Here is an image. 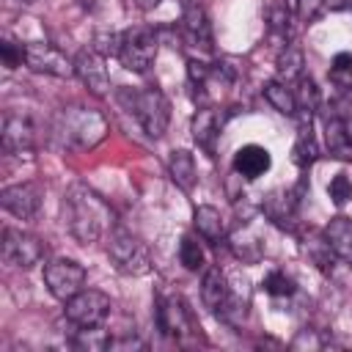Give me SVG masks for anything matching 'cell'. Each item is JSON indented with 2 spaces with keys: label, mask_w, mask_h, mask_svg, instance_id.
Segmentation results:
<instances>
[{
  "label": "cell",
  "mask_w": 352,
  "mask_h": 352,
  "mask_svg": "<svg viewBox=\"0 0 352 352\" xmlns=\"http://www.w3.org/2000/svg\"><path fill=\"white\" fill-rule=\"evenodd\" d=\"M157 327L162 330V336H170L176 341H187V336L192 333V316H190V308L184 305L182 297L170 294V297L157 302Z\"/></svg>",
  "instance_id": "30bf717a"
},
{
  "label": "cell",
  "mask_w": 352,
  "mask_h": 352,
  "mask_svg": "<svg viewBox=\"0 0 352 352\" xmlns=\"http://www.w3.org/2000/svg\"><path fill=\"white\" fill-rule=\"evenodd\" d=\"M121 38H124V33H116V30H99V33H94L91 50L99 52L102 58H118V52H121Z\"/></svg>",
  "instance_id": "f1b7e54d"
},
{
  "label": "cell",
  "mask_w": 352,
  "mask_h": 352,
  "mask_svg": "<svg viewBox=\"0 0 352 352\" xmlns=\"http://www.w3.org/2000/svg\"><path fill=\"white\" fill-rule=\"evenodd\" d=\"M157 47H160L157 30L148 28V25H135V28L124 30L118 60L129 72H146L154 63V58H157Z\"/></svg>",
  "instance_id": "5b68a950"
},
{
  "label": "cell",
  "mask_w": 352,
  "mask_h": 352,
  "mask_svg": "<svg viewBox=\"0 0 352 352\" xmlns=\"http://www.w3.org/2000/svg\"><path fill=\"white\" fill-rule=\"evenodd\" d=\"M192 226H195L198 236L206 239V242H220V236H223V217H220V212H217L214 206H209V204H204V206L195 209Z\"/></svg>",
  "instance_id": "44dd1931"
},
{
  "label": "cell",
  "mask_w": 352,
  "mask_h": 352,
  "mask_svg": "<svg viewBox=\"0 0 352 352\" xmlns=\"http://www.w3.org/2000/svg\"><path fill=\"white\" fill-rule=\"evenodd\" d=\"M330 72H349V74H352V52H338V55L333 58Z\"/></svg>",
  "instance_id": "8d00e7d4"
},
{
  "label": "cell",
  "mask_w": 352,
  "mask_h": 352,
  "mask_svg": "<svg viewBox=\"0 0 352 352\" xmlns=\"http://www.w3.org/2000/svg\"><path fill=\"white\" fill-rule=\"evenodd\" d=\"M182 33L192 47L201 50H212V25L206 11L198 3H184V14H182Z\"/></svg>",
  "instance_id": "5bb4252c"
},
{
  "label": "cell",
  "mask_w": 352,
  "mask_h": 352,
  "mask_svg": "<svg viewBox=\"0 0 352 352\" xmlns=\"http://www.w3.org/2000/svg\"><path fill=\"white\" fill-rule=\"evenodd\" d=\"M66 322L74 327H96L104 324L110 314V297L96 289H80L74 297L66 300Z\"/></svg>",
  "instance_id": "8992f818"
},
{
  "label": "cell",
  "mask_w": 352,
  "mask_h": 352,
  "mask_svg": "<svg viewBox=\"0 0 352 352\" xmlns=\"http://www.w3.org/2000/svg\"><path fill=\"white\" fill-rule=\"evenodd\" d=\"M324 140H327V148L333 157L338 160H352V132H349V124L341 121V118H327L324 124Z\"/></svg>",
  "instance_id": "ffe728a7"
},
{
  "label": "cell",
  "mask_w": 352,
  "mask_h": 352,
  "mask_svg": "<svg viewBox=\"0 0 352 352\" xmlns=\"http://www.w3.org/2000/svg\"><path fill=\"white\" fill-rule=\"evenodd\" d=\"M0 204L8 214L19 217V220H30L38 214L41 209V187L33 182H22V184H8L0 192Z\"/></svg>",
  "instance_id": "8fae6325"
},
{
  "label": "cell",
  "mask_w": 352,
  "mask_h": 352,
  "mask_svg": "<svg viewBox=\"0 0 352 352\" xmlns=\"http://www.w3.org/2000/svg\"><path fill=\"white\" fill-rule=\"evenodd\" d=\"M264 292L267 294H272V297H292L294 294V280L286 275V272H280V270H272V272H267L264 275Z\"/></svg>",
  "instance_id": "f546056e"
},
{
  "label": "cell",
  "mask_w": 352,
  "mask_h": 352,
  "mask_svg": "<svg viewBox=\"0 0 352 352\" xmlns=\"http://www.w3.org/2000/svg\"><path fill=\"white\" fill-rule=\"evenodd\" d=\"M294 99H297V113H300V118H311V116L316 113V107H319V88H316V82L302 74V77L297 80V94H294Z\"/></svg>",
  "instance_id": "83f0119b"
},
{
  "label": "cell",
  "mask_w": 352,
  "mask_h": 352,
  "mask_svg": "<svg viewBox=\"0 0 352 352\" xmlns=\"http://www.w3.org/2000/svg\"><path fill=\"white\" fill-rule=\"evenodd\" d=\"M179 261H182V267L190 270V272L204 270V264H206V253H204V245L198 242L195 234L182 236V242H179Z\"/></svg>",
  "instance_id": "4316f807"
},
{
  "label": "cell",
  "mask_w": 352,
  "mask_h": 352,
  "mask_svg": "<svg viewBox=\"0 0 352 352\" xmlns=\"http://www.w3.org/2000/svg\"><path fill=\"white\" fill-rule=\"evenodd\" d=\"M324 239H327V245H330L336 258L352 264V220L349 217H344V214L333 217L324 226Z\"/></svg>",
  "instance_id": "e0dca14e"
},
{
  "label": "cell",
  "mask_w": 352,
  "mask_h": 352,
  "mask_svg": "<svg viewBox=\"0 0 352 352\" xmlns=\"http://www.w3.org/2000/svg\"><path fill=\"white\" fill-rule=\"evenodd\" d=\"M36 146V124L25 113H6L3 118V148L8 154H28Z\"/></svg>",
  "instance_id": "7c38bea8"
},
{
  "label": "cell",
  "mask_w": 352,
  "mask_h": 352,
  "mask_svg": "<svg viewBox=\"0 0 352 352\" xmlns=\"http://www.w3.org/2000/svg\"><path fill=\"white\" fill-rule=\"evenodd\" d=\"M209 74H212V66L209 63H204V60H195V58H190L187 60V77H190V82L192 85H204L206 80H209Z\"/></svg>",
  "instance_id": "836d02e7"
},
{
  "label": "cell",
  "mask_w": 352,
  "mask_h": 352,
  "mask_svg": "<svg viewBox=\"0 0 352 352\" xmlns=\"http://www.w3.org/2000/svg\"><path fill=\"white\" fill-rule=\"evenodd\" d=\"M52 135L63 148L88 151L107 138V118L85 104H69L55 116Z\"/></svg>",
  "instance_id": "7a4b0ae2"
},
{
  "label": "cell",
  "mask_w": 352,
  "mask_h": 352,
  "mask_svg": "<svg viewBox=\"0 0 352 352\" xmlns=\"http://www.w3.org/2000/svg\"><path fill=\"white\" fill-rule=\"evenodd\" d=\"M349 132H352V121H349Z\"/></svg>",
  "instance_id": "f35d334b"
},
{
  "label": "cell",
  "mask_w": 352,
  "mask_h": 352,
  "mask_svg": "<svg viewBox=\"0 0 352 352\" xmlns=\"http://www.w3.org/2000/svg\"><path fill=\"white\" fill-rule=\"evenodd\" d=\"M292 154H294V162H297L300 168H305V165H311V162L316 160L319 148H316V140H314V132H311V118H300L297 140H294Z\"/></svg>",
  "instance_id": "7402d4cb"
},
{
  "label": "cell",
  "mask_w": 352,
  "mask_h": 352,
  "mask_svg": "<svg viewBox=\"0 0 352 352\" xmlns=\"http://www.w3.org/2000/svg\"><path fill=\"white\" fill-rule=\"evenodd\" d=\"M228 292H231L228 278L217 267H209L204 272V280H201V300H204V305L212 314H220L223 305H226V300H228Z\"/></svg>",
  "instance_id": "2e32d148"
},
{
  "label": "cell",
  "mask_w": 352,
  "mask_h": 352,
  "mask_svg": "<svg viewBox=\"0 0 352 352\" xmlns=\"http://www.w3.org/2000/svg\"><path fill=\"white\" fill-rule=\"evenodd\" d=\"M47 253V245L28 234V231H16V228H3V261L19 270H33L36 264H41Z\"/></svg>",
  "instance_id": "52a82bcc"
},
{
  "label": "cell",
  "mask_w": 352,
  "mask_h": 352,
  "mask_svg": "<svg viewBox=\"0 0 352 352\" xmlns=\"http://www.w3.org/2000/svg\"><path fill=\"white\" fill-rule=\"evenodd\" d=\"M121 102H126L129 113L140 121L148 138H162L170 121V102L160 88H146V91H121Z\"/></svg>",
  "instance_id": "3957f363"
},
{
  "label": "cell",
  "mask_w": 352,
  "mask_h": 352,
  "mask_svg": "<svg viewBox=\"0 0 352 352\" xmlns=\"http://www.w3.org/2000/svg\"><path fill=\"white\" fill-rule=\"evenodd\" d=\"M324 8V0H297V16L302 22H314Z\"/></svg>",
  "instance_id": "e575fe53"
},
{
  "label": "cell",
  "mask_w": 352,
  "mask_h": 352,
  "mask_svg": "<svg viewBox=\"0 0 352 352\" xmlns=\"http://www.w3.org/2000/svg\"><path fill=\"white\" fill-rule=\"evenodd\" d=\"M270 165H272V157L258 143H248L234 154V173L242 179H258L270 170Z\"/></svg>",
  "instance_id": "9a60e30c"
},
{
  "label": "cell",
  "mask_w": 352,
  "mask_h": 352,
  "mask_svg": "<svg viewBox=\"0 0 352 352\" xmlns=\"http://www.w3.org/2000/svg\"><path fill=\"white\" fill-rule=\"evenodd\" d=\"M212 72H214V74H217L223 82H234V80L239 77V66H236L234 60H228V58H226V60H220V63H217Z\"/></svg>",
  "instance_id": "d590c367"
},
{
  "label": "cell",
  "mask_w": 352,
  "mask_h": 352,
  "mask_svg": "<svg viewBox=\"0 0 352 352\" xmlns=\"http://www.w3.org/2000/svg\"><path fill=\"white\" fill-rule=\"evenodd\" d=\"M74 72L94 96H104L110 91V77H107V69H104V58L99 52L80 50L77 58H74Z\"/></svg>",
  "instance_id": "4fadbf2b"
},
{
  "label": "cell",
  "mask_w": 352,
  "mask_h": 352,
  "mask_svg": "<svg viewBox=\"0 0 352 352\" xmlns=\"http://www.w3.org/2000/svg\"><path fill=\"white\" fill-rule=\"evenodd\" d=\"M234 253H236L239 258H245V261H256V258L261 256V245L256 242L253 234L236 231V234H234Z\"/></svg>",
  "instance_id": "4dcf8cb0"
},
{
  "label": "cell",
  "mask_w": 352,
  "mask_h": 352,
  "mask_svg": "<svg viewBox=\"0 0 352 352\" xmlns=\"http://www.w3.org/2000/svg\"><path fill=\"white\" fill-rule=\"evenodd\" d=\"M261 206H264L267 217L275 220V223H286V220L294 214V198H292V192H286V190H275V192H270V195L264 198Z\"/></svg>",
  "instance_id": "484cf974"
},
{
  "label": "cell",
  "mask_w": 352,
  "mask_h": 352,
  "mask_svg": "<svg viewBox=\"0 0 352 352\" xmlns=\"http://www.w3.org/2000/svg\"><path fill=\"white\" fill-rule=\"evenodd\" d=\"M217 135H220V116L214 110H198L192 116V138L195 143L206 151V154H214V143H217Z\"/></svg>",
  "instance_id": "ac0fdd59"
},
{
  "label": "cell",
  "mask_w": 352,
  "mask_h": 352,
  "mask_svg": "<svg viewBox=\"0 0 352 352\" xmlns=\"http://www.w3.org/2000/svg\"><path fill=\"white\" fill-rule=\"evenodd\" d=\"M25 63L33 72L41 74H52V77H72L74 72V60H69L58 47L47 44V41H28L25 44Z\"/></svg>",
  "instance_id": "9c48e42d"
},
{
  "label": "cell",
  "mask_w": 352,
  "mask_h": 352,
  "mask_svg": "<svg viewBox=\"0 0 352 352\" xmlns=\"http://www.w3.org/2000/svg\"><path fill=\"white\" fill-rule=\"evenodd\" d=\"M25 3H33V0H25Z\"/></svg>",
  "instance_id": "ab89813d"
},
{
  "label": "cell",
  "mask_w": 352,
  "mask_h": 352,
  "mask_svg": "<svg viewBox=\"0 0 352 352\" xmlns=\"http://www.w3.org/2000/svg\"><path fill=\"white\" fill-rule=\"evenodd\" d=\"M135 3H138L140 8H146V11H148V8H157L162 0H135Z\"/></svg>",
  "instance_id": "74e56055"
},
{
  "label": "cell",
  "mask_w": 352,
  "mask_h": 352,
  "mask_svg": "<svg viewBox=\"0 0 352 352\" xmlns=\"http://www.w3.org/2000/svg\"><path fill=\"white\" fill-rule=\"evenodd\" d=\"M60 214H63V226L69 228V234L80 245L96 242L110 226L107 204L85 184H72L66 190L63 204H60Z\"/></svg>",
  "instance_id": "6da1fadb"
},
{
  "label": "cell",
  "mask_w": 352,
  "mask_h": 352,
  "mask_svg": "<svg viewBox=\"0 0 352 352\" xmlns=\"http://www.w3.org/2000/svg\"><path fill=\"white\" fill-rule=\"evenodd\" d=\"M168 173L173 179L176 187H182L184 192H190L195 187V179H198V168H195V160L187 148H176L170 151V160H168Z\"/></svg>",
  "instance_id": "d6986e66"
},
{
  "label": "cell",
  "mask_w": 352,
  "mask_h": 352,
  "mask_svg": "<svg viewBox=\"0 0 352 352\" xmlns=\"http://www.w3.org/2000/svg\"><path fill=\"white\" fill-rule=\"evenodd\" d=\"M0 58H3V66L6 69H16V66H22V60H25V44H16V41H11L8 36L0 41Z\"/></svg>",
  "instance_id": "d6a6232c"
},
{
  "label": "cell",
  "mask_w": 352,
  "mask_h": 352,
  "mask_svg": "<svg viewBox=\"0 0 352 352\" xmlns=\"http://www.w3.org/2000/svg\"><path fill=\"white\" fill-rule=\"evenodd\" d=\"M107 256L113 267L124 275H146L151 270V256L146 242H140V236H135L121 226H116L107 236Z\"/></svg>",
  "instance_id": "277c9868"
},
{
  "label": "cell",
  "mask_w": 352,
  "mask_h": 352,
  "mask_svg": "<svg viewBox=\"0 0 352 352\" xmlns=\"http://www.w3.org/2000/svg\"><path fill=\"white\" fill-rule=\"evenodd\" d=\"M44 283H47L52 297L66 302L69 297H74L82 289L85 267L74 258H52V261L44 264Z\"/></svg>",
  "instance_id": "ba28073f"
},
{
  "label": "cell",
  "mask_w": 352,
  "mask_h": 352,
  "mask_svg": "<svg viewBox=\"0 0 352 352\" xmlns=\"http://www.w3.org/2000/svg\"><path fill=\"white\" fill-rule=\"evenodd\" d=\"M264 96L280 116H297V99H294V91L286 88V82H267Z\"/></svg>",
  "instance_id": "d4e9b609"
},
{
  "label": "cell",
  "mask_w": 352,
  "mask_h": 352,
  "mask_svg": "<svg viewBox=\"0 0 352 352\" xmlns=\"http://www.w3.org/2000/svg\"><path fill=\"white\" fill-rule=\"evenodd\" d=\"M264 19L275 36H280V38L292 36V8L286 0H270L264 8Z\"/></svg>",
  "instance_id": "603a6c76"
},
{
  "label": "cell",
  "mask_w": 352,
  "mask_h": 352,
  "mask_svg": "<svg viewBox=\"0 0 352 352\" xmlns=\"http://www.w3.org/2000/svg\"><path fill=\"white\" fill-rule=\"evenodd\" d=\"M327 195L333 198L336 206H344L352 198V182H349V176L346 173H336L330 179V184H327Z\"/></svg>",
  "instance_id": "1f68e13d"
},
{
  "label": "cell",
  "mask_w": 352,
  "mask_h": 352,
  "mask_svg": "<svg viewBox=\"0 0 352 352\" xmlns=\"http://www.w3.org/2000/svg\"><path fill=\"white\" fill-rule=\"evenodd\" d=\"M278 77H280V82H297L300 77H302V66H305V60H302V50L300 47H294V44H286V50L278 55Z\"/></svg>",
  "instance_id": "cb8c5ba5"
}]
</instances>
